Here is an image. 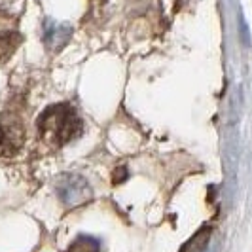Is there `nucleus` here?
I'll use <instances>...</instances> for the list:
<instances>
[{"label": "nucleus", "instance_id": "nucleus-1", "mask_svg": "<svg viewBox=\"0 0 252 252\" xmlns=\"http://www.w3.org/2000/svg\"><path fill=\"white\" fill-rule=\"evenodd\" d=\"M82 118L78 116L76 108L68 102L51 104L38 118V131L42 140L51 146H63L74 140L82 133Z\"/></svg>", "mask_w": 252, "mask_h": 252}, {"label": "nucleus", "instance_id": "nucleus-2", "mask_svg": "<svg viewBox=\"0 0 252 252\" xmlns=\"http://www.w3.org/2000/svg\"><path fill=\"white\" fill-rule=\"evenodd\" d=\"M25 140L23 124L10 114L0 116V156H12Z\"/></svg>", "mask_w": 252, "mask_h": 252}, {"label": "nucleus", "instance_id": "nucleus-3", "mask_svg": "<svg viewBox=\"0 0 252 252\" xmlns=\"http://www.w3.org/2000/svg\"><path fill=\"white\" fill-rule=\"evenodd\" d=\"M59 197L66 205H80L91 197V189L80 177H64L59 186Z\"/></svg>", "mask_w": 252, "mask_h": 252}, {"label": "nucleus", "instance_id": "nucleus-4", "mask_svg": "<svg viewBox=\"0 0 252 252\" xmlns=\"http://www.w3.org/2000/svg\"><path fill=\"white\" fill-rule=\"evenodd\" d=\"M21 44V34L19 31L12 25H4L0 23V63L8 61L12 57L15 50Z\"/></svg>", "mask_w": 252, "mask_h": 252}, {"label": "nucleus", "instance_id": "nucleus-5", "mask_svg": "<svg viewBox=\"0 0 252 252\" xmlns=\"http://www.w3.org/2000/svg\"><path fill=\"white\" fill-rule=\"evenodd\" d=\"M66 252H101V243L88 235H80L78 239L70 243Z\"/></svg>", "mask_w": 252, "mask_h": 252}]
</instances>
